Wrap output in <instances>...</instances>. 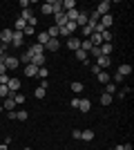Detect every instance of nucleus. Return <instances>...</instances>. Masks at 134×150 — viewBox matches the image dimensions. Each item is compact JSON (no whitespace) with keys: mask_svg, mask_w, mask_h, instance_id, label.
<instances>
[{"mask_svg":"<svg viewBox=\"0 0 134 150\" xmlns=\"http://www.w3.org/2000/svg\"><path fill=\"white\" fill-rule=\"evenodd\" d=\"M0 63H5V67L7 69H18V65H20V61H18V56H0Z\"/></svg>","mask_w":134,"mask_h":150,"instance_id":"1","label":"nucleus"},{"mask_svg":"<svg viewBox=\"0 0 134 150\" xmlns=\"http://www.w3.org/2000/svg\"><path fill=\"white\" fill-rule=\"evenodd\" d=\"M11 36H13V29H2L0 31V45H2L5 50L11 45Z\"/></svg>","mask_w":134,"mask_h":150,"instance_id":"2","label":"nucleus"},{"mask_svg":"<svg viewBox=\"0 0 134 150\" xmlns=\"http://www.w3.org/2000/svg\"><path fill=\"white\" fill-rule=\"evenodd\" d=\"M96 65H98L101 69H107L109 65H112V56H103V54H101V56L96 58Z\"/></svg>","mask_w":134,"mask_h":150,"instance_id":"3","label":"nucleus"},{"mask_svg":"<svg viewBox=\"0 0 134 150\" xmlns=\"http://www.w3.org/2000/svg\"><path fill=\"white\" fill-rule=\"evenodd\" d=\"M109 9H112V2H109V0H103V2H98V7H96V11L101 13V16L109 13Z\"/></svg>","mask_w":134,"mask_h":150,"instance_id":"4","label":"nucleus"},{"mask_svg":"<svg viewBox=\"0 0 134 150\" xmlns=\"http://www.w3.org/2000/svg\"><path fill=\"white\" fill-rule=\"evenodd\" d=\"M22 40H25V34H22V31H13L11 45H16V47H22Z\"/></svg>","mask_w":134,"mask_h":150,"instance_id":"5","label":"nucleus"},{"mask_svg":"<svg viewBox=\"0 0 134 150\" xmlns=\"http://www.w3.org/2000/svg\"><path fill=\"white\" fill-rule=\"evenodd\" d=\"M67 47H69V50H81V38H76V36H69L67 38Z\"/></svg>","mask_w":134,"mask_h":150,"instance_id":"6","label":"nucleus"},{"mask_svg":"<svg viewBox=\"0 0 134 150\" xmlns=\"http://www.w3.org/2000/svg\"><path fill=\"white\" fill-rule=\"evenodd\" d=\"M98 25H101L103 29H109V27H112V13H105V16H101Z\"/></svg>","mask_w":134,"mask_h":150,"instance_id":"7","label":"nucleus"},{"mask_svg":"<svg viewBox=\"0 0 134 150\" xmlns=\"http://www.w3.org/2000/svg\"><path fill=\"white\" fill-rule=\"evenodd\" d=\"M58 47H60L58 38H49V40L45 43V50H49V52H58Z\"/></svg>","mask_w":134,"mask_h":150,"instance_id":"8","label":"nucleus"},{"mask_svg":"<svg viewBox=\"0 0 134 150\" xmlns=\"http://www.w3.org/2000/svg\"><path fill=\"white\" fill-rule=\"evenodd\" d=\"M13 108H16V101H13V96H7V99H5V105H2V110H7V112H16Z\"/></svg>","mask_w":134,"mask_h":150,"instance_id":"9","label":"nucleus"},{"mask_svg":"<svg viewBox=\"0 0 134 150\" xmlns=\"http://www.w3.org/2000/svg\"><path fill=\"white\" fill-rule=\"evenodd\" d=\"M56 16V27H65L67 25V16H65V11H58V13H54Z\"/></svg>","mask_w":134,"mask_h":150,"instance_id":"10","label":"nucleus"},{"mask_svg":"<svg viewBox=\"0 0 134 150\" xmlns=\"http://www.w3.org/2000/svg\"><path fill=\"white\" fill-rule=\"evenodd\" d=\"M87 20H89V13H85V11H78L76 27H78V25H81V27H85V25H87Z\"/></svg>","mask_w":134,"mask_h":150,"instance_id":"11","label":"nucleus"},{"mask_svg":"<svg viewBox=\"0 0 134 150\" xmlns=\"http://www.w3.org/2000/svg\"><path fill=\"white\" fill-rule=\"evenodd\" d=\"M7 88H9V92H18L20 90V79H9Z\"/></svg>","mask_w":134,"mask_h":150,"instance_id":"12","label":"nucleus"},{"mask_svg":"<svg viewBox=\"0 0 134 150\" xmlns=\"http://www.w3.org/2000/svg\"><path fill=\"white\" fill-rule=\"evenodd\" d=\"M43 52H45V47H43V45H38V43H34L32 47H29V54H32V56H40Z\"/></svg>","mask_w":134,"mask_h":150,"instance_id":"13","label":"nucleus"},{"mask_svg":"<svg viewBox=\"0 0 134 150\" xmlns=\"http://www.w3.org/2000/svg\"><path fill=\"white\" fill-rule=\"evenodd\" d=\"M25 76H38V67L32 65V63H27L25 65Z\"/></svg>","mask_w":134,"mask_h":150,"instance_id":"14","label":"nucleus"},{"mask_svg":"<svg viewBox=\"0 0 134 150\" xmlns=\"http://www.w3.org/2000/svg\"><path fill=\"white\" fill-rule=\"evenodd\" d=\"M89 108H92L89 99H81L78 101V110H81V112H89Z\"/></svg>","mask_w":134,"mask_h":150,"instance_id":"15","label":"nucleus"},{"mask_svg":"<svg viewBox=\"0 0 134 150\" xmlns=\"http://www.w3.org/2000/svg\"><path fill=\"white\" fill-rule=\"evenodd\" d=\"M119 74H121L123 79H125L128 74H132V65H128V63H123L121 67H119Z\"/></svg>","mask_w":134,"mask_h":150,"instance_id":"16","label":"nucleus"},{"mask_svg":"<svg viewBox=\"0 0 134 150\" xmlns=\"http://www.w3.org/2000/svg\"><path fill=\"white\" fill-rule=\"evenodd\" d=\"M32 65H36V67H45V56L40 54V56H32Z\"/></svg>","mask_w":134,"mask_h":150,"instance_id":"17","label":"nucleus"},{"mask_svg":"<svg viewBox=\"0 0 134 150\" xmlns=\"http://www.w3.org/2000/svg\"><path fill=\"white\" fill-rule=\"evenodd\" d=\"M98 50H101V54H103V56H112V43H103L101 47H98Z\"/></svg>","mask_w":134,"mask_h":150,"instance_id":"18","label":"nucleus"},{"mask_svg":"<svg viewBox=\"0 0 134 150\" xmlns=\"http://www.w3.org/2000/svg\"><path fill=\"white\" fill-rule=\"evenodd\" d=\"M81 139L83 141H94V130H81Z\"/></svg>","mask_w":134,"mask_h":150,"instance_id":"19","label":"nucleus"},{"mask_svg":"<svg viewBox=\"0 0 134 150\" xmlns=\"http://www.w3.org/2000/svg\"><path fill=\"white\" fill-rule=\"evenodd\" d=\"M40 11H43L45 16H49V13H54V7H51V0H49V2H43V7H40Z\"/></svg>","mask_w":134,"mask_h":150,"instance_id":"20","label":"nucleus"},{"mask_svg":"<svg viewBox=\"0 0 134 150\" xmlns=\"http://www.w3.org/2000/svg\"><path fill=\"white\" fill-rule=\"evenodd\" d=\"M72 9H76V2L74 0H63V11H72Z\"/></svg>","mask_w":134,"mask_h":150,"instance_id":"21","label":"nucleus"},{"mask_svg":"<svg viewBox=\"0 0 134 150\" xmlns=\"http://www.w3.org/2000/svg\"><path fill=\"white\" fill-rule=\"evenodd\" d=\"M83 88H85V85L81 81H74V83H72V92H74V94H81V92H83Z\"/></svg>","mask_w":134,"mask_h":150,"instance_id":"22","label":"nucleus"},{"mask_svg":"<svg viewBox=\"0 0 134 150\" xmlns=\"http://www.w3.org/2000/svg\"><path fill=\"white\" fill-rule=\"evenodd\" d=\"M65 16H67V20H69V23H76V18H78V9H72V11H65Z\"/></svg>","mask_w":134,"mask_h":150,"instance_id":"23","label":"nucleus"},{"mask_svg":"<svg viewBox=\"0 0 134 150\" xmlns=\"http://www.w3.org/2000/svg\"><path fill=\"white\" fill-rule=\"evenodd\" d=\"M25 27H27V23H25V20H22V18H18V20H16V23H13V31H22V29H25Z\"/></svg>","mask_w":134,"mask_h":150,"instance_id":"24","label":"nucleus"},{"mask_svg":"<svg viewBox=\"0 0 134 150\" xmlns=\"http://www.w3.org/2000/svg\"><path fill=\"white\" fill-rule=\"evenodd\" d=\"M58 31H60V27H56V25H51L49 29H47V36H49V38H58Z\"/></svg>","mask_w":134,"mask_h":150,"instance_id":"25","label":"nucleus"},{"mask_svg":"<svg viewBox=\"0 0 134 150\" xmlns=\"http://www.w3.org/2000/svg\"><path fill=\"white\" fill-rule=\"evenodd\" d=\"M109 103H112V94L103 92V94H101V105H109Z\"/></svg>","mask_w":134,"mask_h":150,"instance_id":"26","label":"nucleus"},{"mask_svg":"<svg viewBox=\"0 0 134 150\" xmlns=\"http://www.w3.org/2000/svg\"><path fill=\"white\" fill-rule=\"evenodd\" d=\"M20 18H22V20L27 23V20H32V18H34V11H32V9H22V13H20Z\"/></svg>","mask_w":134,"mask_h":150,"instance_id":"27","label":"nucleus"},{"mask_svg":"<svg viewBox=\"0 0 134 150\" xmlns=\"http://www.w3.org/2000/svg\"><path fill=\"white\" fill-rule=\"evenodd\" d=\"M87 56H89L87 52H83V50H76V58H78V61H83V63H89V61H87Z\"/></svg>","mask_w":134,"mask_h":150,"instance_id":"28","label":"nucleus"},{"mask_svg":"<svg viewBox=\"0 0 134 150\" xmlns=\"http://www.w3.org/2000/svg\"><path fill=\"white\" fill-rule=\"evenodd\" d=\"M101 38H103V43H112V31H109V29L101 31Z\"/></svg>","mask_w":134,"mask_h":150,"instance_id":"29","label":"nucleus"},{"mask_svg":"<svg viewBox=\"0 0 134 150\" xmlns=\"http://www.w3.org/2000/svg\"><path fill=\"white\" fill-rule=\"evenodd\" d=\"M98 81H101V83H109V81H112V76H109L107 72H105V69H103L101 74H98Z\"/></svg>","mask_w":134,"mask_h":150,"instance_id":"30","label":"nucleus"},{"mask_svg":"<svg viewBox=\"0 0 134 150\" xmlns=\"http://www.w3.org/2000/svg\"><path fill=\"white\" fill-rule=\"evenodd\" d=\"M105 92L114 96V94H116V85H114V83H112V81H109V83H105Z\"/></svg>","mask_w":134,"mask_h":150,"instance_id":"31","label":"nucleus"},{"mask_svg":"<svg viewBox=\"0 0 134 150\" xmlns=\"http://www.w3.org/2000/svg\"><path fill=\"white\" fill-rule=\"evenodd\" d=\"M47 40H49L47 31H40V34H38V45H43V47H45V43H47Z\"/></svg>","mask_w":134,"mask_h":150,"instance_id":"32","label":"nucleus"},{"mask_svg":"<svg viewBox=\"0 0 134 150\" xmlns=\"http://www.w3.org/2000/svg\"><path fill=\"white\" fill-rule=\"evenodd\" d=\"M27 117H29V114H27L25 110H18V112H16V119L18 121H27Z\"/></svg>","mask_w":134,"mask_h":150,"instance_id":"33","label":"nucleus"},{"mask_svg":"<svg viewBox=\"0 0 134 150\" xmlns=\"http://www.w3.org/2000/svg\"><path fill=\"white\" fill-rule=\"evenodd\" d=\"M11 96H13V101H16V103H25V96H22V94H18V92H11Z\"/></svg>","mask_w":134,"mask_h":150,"instance_id":"34","label":"nucleus"},{"mask_svg":"<svg viewBox=\"0 0 134 150\" xmlns=\"http://www.w3.org/2000/svg\"><path fill=\"white\" fill-rule=\"evenodd\" d=\"M0 96H11V92H9V88H7V85H0Z\"/></svg>","mask_w":134,"mask_h":150,"instance_id":"35","label":"nucleus"},{"mask_svg":"<svg viewBox=\"0 0 134 150\" xmlns=\"http://www.w3.org/2000/svg\"><path fill=\"white\" fill-rule=\"evenodd\" d=\"M38 76L40 79H47V76H49V69L47 67H38Z\"/></svg>","mask_w":134,"mask_h":150,"instance_id":"36","label":"nucleus"},{"mask_svg":"<svg viewBox=\"0 0 134 150\" xmlns=\"http://www.w3.org/2000/svg\"><path fill=\"white\" fill-rule=\"evenodd\" d=\"M34 31H36V27H32V25H27L25 29H22V34H25V36H32Z\"/></svg>","mask_w":134,"mask_h":150,"instance_id":"37","label":"nucleus"},{"mask_svg":"<svg viewBox=\"0 0 134 150\" xmlns=\"http://www.w3.org/2000/svg\"><path fill=\"white\" fill-rule=\"evenodd\" d=\"M45 92H47V90H43V88H36L34 96H38V99H45Z\"/></svg>","mask_w":134,"mask_h":150,"instance_id":"38","label":"nucleus"},{"mask_svg":"<svg viewBox=\"0 0 134 150\" xmlns=\"http://www.w3.org/2000/svg\"><path fill=\"white\" fill-rule=\"evenodd\" d=\"M87 54H92L94 58H98V56H101V50H98V47H92V50H89Z\"/></svg>","mask_w":134,"mask_h":150,"instance_id":"39","label":"nucleus"},{"mask_svg":"<svg viewBox=\"0 0 134 150\" xmlns=\"http://www.w3.org/2000/svg\"><path fill=\"white\" fill-rule=\"evenodd\" d=\"M18 61H22V63H25V65H27V63L32 61V54H29V52H27V54H22V58H18Z\"/></svg>","mask_w":134,"mask_h":150,"instance_id":"40","label":"nucleus"},{"mask_svg":"<svg viewBox=\"0 0 134 150\" xmlns=\"http://www.w3.org/2000/svg\"><path fill=\"white\" fill-rule=\"evenodd\" d=\"M101 72H103V69H101V67H98V65L94 63V65H92V74H94V76H98Z\"/></svg>","mask_w":134,"mask_h":150,"instance_id":"41","label":"nucleus"},{"mask_svg":"<svg viewBox=\"0 0 134 150\" xmlns=\"http://www.w3.org/2000/svg\"><path fill=\"white\" fill-rule=\"evenodd\" d=\"M81 29H83V34H85V36H92V31H94V29H92V27H89V25L81 27Z\"/></svg>","mask_w":134,"mask_h":150,"instance_id":"42","label":"nucleus"},{"mask_svg":"<svg viewBox=\"0 0 134 150\" xmlns=\"http://www.w3.org/2000/svg\"><path fill=\"white\" fill-rule=\"evenodd\" d=\"M123 81H125V79H123L119 72H116V74H114V83H123Z\"/></svg>","mask_w":134,"mask_h":150,"instance_id":"43","label":"nucleus"},{"mask_svg":"<svg viewBox=\"0 0 134 150\" xmlns=\"http://www.w3.org/2000/svg\"><path fill=\"white\" fill-rule=\"evenodd\" d=\"M7 83H9V76H7V74L0 76V85H7Z\"/></svg>","mask_w":134,"mask_h":150,"instance_id":"44","label":"nucleus"},{"mask_svg":"<svg viewBox=\"0 0 134 150\" xmlns=\"http://www.w3.org/2000/svg\"><path fill=\"white\" fill-rule=\"evenodd\" d=\"M40 88L47 90V88H49V81H47V79H43V81H40Z\"/></svg>","mask_w":134,"mask_h":150,"instance_id":"45","label":"nucleus"},{"mask_svg":"<svg viewBox=\"0 0 134 150\" xmlns=\"http://www.w3.org/2000/svg\"><path fill=\"white\" fill-rule=\"evenodd\" d=\"M7 74V67H5V63H0V76H5Z\"/></svg>","mask_w":134,"mask_h":150,"instance_id":"46","label":"nucleus"},{"mask_svg":"<svg viewBox=\"0 0 134 150\" xmlns=\"http://www.w3.org/2000/svg\"><path fill=\"white\" fill-rule=\"evenodd\" d=\"M78 101H81V99H78V96H74V99H72V108H78Z\"/></svg>","mask_w":134,"mask_h":150,"instance_id":"47","label":"nucleus"},{"mask_svg":"<svg viewBox=\"0 0 134 150\" xmlns=\"http://www.w3.org/2000/svg\"><path fill=\"white\" fill-rule=\"evenodd\" d=\"M5 52H7V50L2 47V45H0V56H5Z\"/></svg>","mask_w":134,"mask_h":150,"instance_id":"48","label":"nucleus"},{"mask_svg":"<svg viewBox=\"0 0 134 150\" xmlns=\"http://www.w3.org/2000/svg\"><path fill=\"white\" fill-rule=\"evenodd\" d=\"M114 150H125V148H123V144H121V146H114Z\"/></svg>","mask_w":134,"mask_h":150,"instance_id":"49","label":"nucleus"},{"mask_svg":"<svg viewBox=\"0 0 134 150\" xmlns=\"http://www.w3.org/2000/svg\"><path fill=\"white\" fill-rule=\"evenodd\" d=\"M0 150H7V144H0Z\"/></svg>","mask_w":134,"mask_h":150,"instance_id":"50","label":"nucleus"},{"mask_svg":"<svg viewBox=\"0 0 134 150\" xmlns=\"http://www.w3.org/2000/svg\"><path fill=\"white\" fill-rule=\"evenodd\" d=\"M2 112H5V110H2V105H0V114H2Z\"/></svg>","mask_w":134,"mask_h":150,"instance_id":"51","label":"nucleus"},{"mask_svg":"<svg viewBox=\"0 0 134 150\" xmlns=\"http://www.w3.org/2000/svg\"><path fill=\"white\" fill-rule=\"evenodd\" d=\"M25 150H32V148H25Z\"/></svg>","mask_w":134,"mask_h":150,"instance_id":"52","label":"nucleus"}]
</instances>
